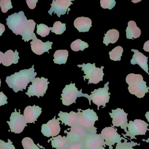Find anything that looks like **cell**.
Listing matches in <instances>:
<instances>
[{"label":"cell","instance_id":"obj_41","mask_svg":"<svg viewBox=\"0 0 149 149\" xmlns=\"http://www.w3.org/2000/svg\"><path fill=\"white\" fill-rule=\"evenodd\" d=\"M3 55H4V53H3V52H2L0 51V64H2V63Z\"/></svg>","mask_w":149,"mask_h":149},{"label":"cell","instance_id":"obj_22","mask_svg":"<svg viewBox=\"0 0 149 149\" xmlns=\"http://www.w3.org/2000/svg\"><path fill=\"white\" fill-rule=\"evenodd\" d=\"M18 54L19 53L17 50H15V52H14L12 50H8L4 53L2 64L4 66H10L12 64H17L18 59H20Z\"/></svg>","mask_w":149,"mask_h":149},{"label":"cell","instance_id":"obj_12","mask_svg":"<svg viewBox=\"0 0 149 149\" xmlns=\"http://www.w3.org/2000/svg\"><path fill=\"white\" fill-rule=\"evenodd\" d=\"M109 115L112 119L113 127H120L122 129H124L126 133L128 125V114L124 112L123 109L116 108L115 110L112 109V113H109Z\"/></svg>","mask_w":149,"mask_h":149},{"label":"cell","instance_id":"obj_40","mask_svg":"<svg viewBox=\"0 0 149 149\" xmlns=\"http://www.w3.org/2000/svg\"><path fill=\"white\" fill-rule=\"evenodd\" d=\"M5 26L2 24L0 23V36H2L3 32L5 31Z\"/></svg>","mask_w":149,"mask_h":149},{"label":"cell","instance_id":"obj_34","mask_svg":"<svg viewBox=\"0 0 149 149\" xmlns=\"http://www.w3.org/2000/svg\"><path fill=\"white\" fill-rule=\"evenodd\" d=\"M116 2L114 0H101V6L102 8L113 9L115 6Z\"/></svg>","mask_w":149,"mask_h":149},{"label":"cell","instance_id":"obj_21","mask_svg":"<svg viewBox=\"0 0 149 149\" xmlns=\"http://www.w3.org/2000/svg\"><path fill=\"white\" fill-rule=\"evenodd\" d=\"M92 21L90 18L81 17L74 20V25L79 32H88L92 26Z\"/></svg>","mask_w":149,"mask_h":149},{"label":"cell","instance_id":"obj_5","mask_svg":"<svg viewBox=\"0 0 149 149\" xmlns=\"http://www.w3.org/2000/svg\"><path fill=\"white\" fill-rule=\"evenodd\" d=\"M95 63L91 64L90 63L85 64L83 63L82 65H78L77 66L81 67V71H83L85 76H83L84 80L88 79V84H97L100 81H103V77L104 75L103 69L104 67L101 66L100 68L95 66Z\"/></svg>","mask_w":149,"mask_h":149},{"label":"cell","instance_id":"obj_23","mask_svg":"<svg viewBox=\"0 0 149 149\" xmlns=\"http://www.w3.org/2000/svg\"><path fill=\"white\" fill-rule=\"evenodd\" d=\"M126 36L128 39H134L138 38L141 35V30L136 25V23L134 21H130L128 23L127 28Z\"/></svg>","mask_w":149,"mask_h":149},{"label":"cell","instance_id":"obj_4","mask_svg":"<svg viewBox=\"0 0 149 149\" xmlns=\"http://www.w3.org/2000/svg\"><path fill=\"white\" fill-rule=\"evenodd\" d=\"M75 83L66 85L65 87L63 89L61 94L62 103L65 106H70L73 103H76V100L77 98L84 97L87 98L89 101V105H91V99L90 96L87 94L82 93V89L79 91L78 88L75 87Z\"/></svg>","mask_w":149,"mask_h":149},{"label":"cell","instance_id":"obj_20","mask_svg":"<svg viewBox=\"0 0 149 149\" xmlns=\"http://www.w3.org/2000/svg\"><path fill=\"white\" fill-rule=\"evenodd\" d=\"M58 116V119L66 126L72 127L77 125L78 115L76 112L71 111L68 113L60 111Z\"/></svg>","mask_w":149,"mask_h":149},{"label":"cell","instance_id":"obj_28","mask_svg":"<svg viewBox=\"0 0 149 149\" xmlns=\"http://www.w3.org/2000/svg\"><path fill=\"white\" fill-rule=\"evenodd\" d=\"M123 52V49L121 46H116L109 52L110 59L115 61H120Z\"/></svg>","mask_w":149,"mask_h":149},{"label":"cell","instance_id":"obj_2","mask_svg":"<svg viewBox=\"0 0 149 149\" xmlns=\"http://www.w3.org/2000/svg\"><path fill=\"white\" fill-rule=\"evenodd\" d=\"M33 65L29 69L21 70L19 72H15L14 74L6 78V82L9 87L12 88L15 92L19 91L23 92L25 90L28 84L31 82L36 76L37 73L35 72Z\"/></svg>","mask_w":149,"mask_h":149},{"label":"cell","instance_id":"obj_14","mask_svg":"<svg viewBox=\"0 0 149 149\" xmlns=\"http://www.w3.org/2000/svg\"><path fill=\"white\" fill-rule=\"evenodd\" d=\"M60 124L59 120L58 118L56 119L55 116L46 124H42L41 132L46 137H56L58 135L61 131Z\"/></svg>","mask_w":149,"mask_h":149},{"label":"cell","instance_id":"obj_27","mask_svg":"<svg viewBox=\"0 0 149 149\" xmlns=\"http://www.w3.org/2000/svg\"><path fill=\"white\" fill-rule=\"evenodd\" d=\"M88 46L89 45L87 43L81 41L80 39H76L73 41L70 45L72 50L75 52H78L79 50L83 51L85 49L88 48Z\"/></svg>","mask_w":149,"mask_h":149},{"label":"cell","instance_id":"obj_16","mask_svg":"<svg viewBox=\"0 0 149 149\" xmlns=\"http://www.w3.org/2000/svg\"><path fill=\"white\" fill-rule=\"evenodd\" d=\"M82 143L83 149H99L106 146L105 141L101 134L96 133L89 135Z\"/></svg>","mask_w":149,"mask_h":149},{"label":"cell","instance_id":"obj_3","mask_svg":"<svg viewBox=\"0 0 149 149\" xmlns=\"http://www.w3.org/2000/svg\"><path fill=\"white\" fill-rule=\"evenodd\" d=\"M126 81L129 85L128 89L130 93L139 99L143 98L149 92V87H147V83L141 74H129L126 77Z\"/></svg>","mask_w":149,"mask_h":149},{"label":"cell","instance_id":"obj_33","mask_svg":"<svg viewBox=\"0 0 149 149\" xmlns=\"http://www.w3.org/2000/svg\"><path fill=\"white\" fill-rule=\"evenodd\" d=\"M0 7L2 12L5 13L10 9L13 8L10 0H1Z\"/></svg>","mask_w":149,"mask_h":149},{"label":"cell","instance_id":"obj_6","mask_svg":"<svg viewBox=\"0 0 149 149\" xmlns=\"http://www.w3.org/2000/svg\"><path fill=\"white\" fill-rule=\"evenodd\" d=\"M78 120L77 125L87 129L97 130V128L94 127L95 122L99 120L97 114L93 109L90 108L81 110L78 109Z\"/></svg>","mask_w":149,"mask_h":149},{"label":"cell","instance_id":"obj_26","mask_svg":"<svg viewBox=\"0 0 149 149\" xmlns=\"http://www.w3.org/2000/svg\"><path fill=\"white\" fill-rule=\"evenodd\" d=\"M69 57V52L67 50H58L54 54V63L58 64H65Z\"/></svg>","mask_w":149,"mask_h":149},{"label":"cell","instance_id":"obj_31","mask_svg":"<svg viewBox=\"0 0 149 149\" xmlns=\"http://www.w3.org/2000/svg\"><path fill=\"white\" fill-rule=\"evenodd\" d=\"M131 142H128L127 140L125 139L124 142L122 143L121 141L120 142L116 144L115 149H134L133 148V147H135L136 145L140 146V143L138 144L137 143L134 142V141H130Z\"/></svg>","mask_w":149,"mask_h":149},{"label":"cell","instance_id":"obj_15","mask_svg":"<svg viewBox=\"0 0 149 149\" xmlns=\"http://www.w3.org/2000/svg\"><path fill=\"white\" fill-rule=\"evenodd\" d=\"M74 0H53L51 4V8L48 13L52 16L54 12V14H56L58 17H60L61 15H65L67 10L69 13V11L70 10L69 7L73 4L72 2Z\"/></svg>","mask_w":149,"mask_h":149},{"label":"cell","instance_id":"obj_9","mask_svg":"<svg viewBox=\"0 0 149 149\" xmlns=\"http://www.w3.org/2000/svg\"><path fill=\"white\" fill-rule=\"evenodd\" d=\"M109 82H107L105 84L103 88L95 89L94 91L91 92V94L89 95L91 100L97 106L98 110L100 109V106H102V108H104L106 106L107 103L109 102L111 94L109 92Z\"/></svg>","mask_w":149,"mask_h":149},{"label":"cell","instance_id":"obj_38","mask_svg":"<svg viewBox=\"0 0 149 149\" xmlns=\"http://www.w3.org/2000/svg\"><path fill=\"white\" fill-rule=\"evenodd\" d=\"M38 2V0H27L26 1L28 7L31 9H34L36 8Z\"/></svg>","mask_w":149,"mask_h":149},{"label":"cell","instance_id":"obj_36","mask_svg":"<svg viewBox=\"0 0 149 149\" xmlns=\"http://www.w3.org/2000/svg\"><path fill=\"white\" fill-rule=\"evenodd\" d=\"M65 149H83L82 143H68Z\"/></svg>","mask_w":149,"mask_h":149},{"label":"cell","instance_id":"obj_1","mask_svg":"<svg viewBox=\"0 0 149 149\" xmlns=\"http://www.w3.org/2000/svg\"><path fill=\"white\" fill-rule=\"evenodd\" d=\"M6 20L9 29L16 35L22 36L24 42H29L37 37L34 32L36 24L32 19L27 20L23 11L14 13Z\"/></svg>","mask_w":149,"mask_h":149},{"label":"cell","instance_id":"obj_32","mask_svg":"<svg viewBox=\"0 0 149 149\" xmlns=\"http://www.w3.org/2000/svg\"><path fill=\"white\" fill-rule=\"evenodd\" d=\"M22 145L24 149H40L30 137L24 138L22 141Z\"/></svg>","mask_w":149,"mask_h":149},{"label":"cell","instance_id":"obj_29","mask_svg":"<svg viewBox=\"0 0 149 149\" xmlns=\"http://www.w3.org/2000/svg\"><path fill=\"white\" fill-rule=\"evenodd\" d=\"M65 24V23H62L59 21L55 22L53 27L52 28V32L55 33L56 35H62L66 30Z\"/></svg>","mask_w":149,"mask_h":149},{"label":"cell","instance_id":"obj_13","mask_svg":"<svg viewBox=\"0 0 149 149\" xmlns=\"http://www.w3.org/2000/svg\"><path fill=\"white\" fill-rule=\"evenodd\" d=\"M101 135L105 142L106 146L112 147L115 143L121 141L122 140H125L123 137L117 132V129L113 127H107L102 130Z\"/></svg>","mask_w":149,"mask_h":149},{"label":"cell","instance_id":"obj_37","mask_svg":"<svg viewBox=\"0 0 149 149\" xmlns=\"http://www.w3.org/2000/svg\"><path fill=\"white\" fill-rule=\"evenodd\" d=\"M8 98L3 92H0V106L8 104Z\"/></svg>","mask_w":149,"mask_h":149},{"label":"cell","instance_id":"obj_24","mask_svg":"<svg viewBox=\"0 0 149 149\" xmlns=\"http://www.w3.org/2000/svg\"><path fill=\"white\" fill-rule=\"evenodd\" d=\"M51 141V145L53 148L56 149H65L68 143V141L66 136H62L58 135L56 137H53L49 140L48 142Z\"/></svg>","mask_w":149,"mask_h":149},{"label":"cell","instance_id":"obj_46","mask_svg":"<svg viewBox=\"0 0 149 149\" xmlns=\"http://www.w3.org/2000/svg\"></svg>","mask_w":149,"mask_h":149},{"label":"cell","instance_id":"obj_30","mask_svg":"<svg viewBox=\"0 0 149 149\" xmlns=\"http://www.w3.org/2000/svg\"><path fill=\"white\" fill-rule=\"evenodd\" d=\"M37 33L42 37H45L49 34L50 31L52 30V27H49L43 24H37Z\"/></svg>","mask_w":149,"mask_h":149},{"label":"cell","instance_id":"obj_35","mask_svg":"<svg viewBox=\"0 0 149 149\" xmlns=\"http://www.w3.org/2000/svg\"><path fill=\"white\" fill-rule=\"evenodd\" d=\"M0 149H16L15 146L12 144V142L8 139V142H5L2 140H0Z\"/></svg>","mask_w":149,"mask_h":149},{"label":"cell","instance_id":"obj_39","mask_svg":"<svg viewBox=\"0 0 149 149\" xmlns=\"http://www.w3.org/2000/svg\"><path fill=\"white\" fill-rule=\"evenodd\" d=\"M143 49L145 51L149 52V40L145 42L143 45Z\"/></svg>","mask_w":149,"mask_h":149},{"label":"cell","instance_id":"obj_45","mask_svg":"<svg viewBox=\"0 0 149 149\" xmlns=\"http://www.w3.org/2000/svg\"><path fill=\"white\" fill-rule=\"evenodd\" d=\"M1 79H0V87H1Z\"/></svg>","mask_w":149,"mask_h":149},{"label":"cell","instance_id":"obj_44","mask_svg":"<svg viewBox=\"0 0 149 149\" xmlns=\"http://www.w3.org/2000/svg\"><path fill=\"white\" fill-rule=\"evenodd\" d=\"M113 147H109V149H113ZM99 149H105V147H102V148H101Z\"/></svg>","mask_w":149,"mask_h":149},{"label":"cell","instance_id":"obj_18","mask_svg":"<svg viewBox=\"0 0 149 149\" xmlns=\"http://www.w3.org/2000/svg\"><path fill=\"white\" fill-rule=\"evenodd\" d=\"M42 113V108L34 105L33 106L26 107L24 111V116L27 123H34Z\"/></svg>","mask_w":149,"mask_h":149},{"label":"cell","instance_id":"obj_7","mask_svg":"<svg viewBox=\"0 0 149 149\" xmlns=\"http://www.w3.org/2000/svg\"><path fill=\"white\" fill-rule=\"evenodd\" d=\"M67 130L70 131L65 130V133L67 134L66 137L68 143H83L88 136L97 132V130L87 129L78 125Z\"/></svg>","mask_w":149,"mask_h":149},{"label":"cell","instance_id":"obj_42","mask_svg":"<svg viewBox=\"0 0 149 149\" xmlns=\"http://www.w3.org/2000/svg\"><path fill=\"white\" fill-rule=\"evenodd\" d=\"M145 117H146L147 120H148V121L149 122V111L147 112L145 114Z\"/></svg>","mask_w":149,"mask_h":149},{"label":"cell","instance_id":"obj_43","mask_svg":"<svg viewBox=\"0 0 149 149\" xmlns=\"http://www.w3.org/2000/svg\"><path fill=\"white\" fill-rule=\"evenodd\" d=\"M142 141H146L147 143H149V138L148 139V140H144V139H143V140H142Z\"/></svg>","mask_w":149,"mask_h":149},{"label":"cell","instance_id":"obj_25","mask_svg":"<svg viewBox=\"0 0 149 149\" xmlns=\"http://www.w3.org/2000/svg\"><path fill=\"white\" fill-rule=\"evenodd\" d=\"M119 32L117 30L115 29L109 30L106 34H104L105 36L103 37V43L108 46L109 44H114L118 41L119 38Z\"/></svg>","mask_w":149,"mask_h":149},{"label":"cell","instance_id":"obj_10","mask_svg":"<svg viewBox=\"0 0 149 149\" xmlns=\"http://www.w3.org/2000/svg\"><path fill=\"white\" fill-rule=\"evenodd\" d=\"M149 124L144 121L141 120H135L132 121H130L128 125V129L126 134H123L125 138H128L127 136H130V140L136 139V136L145 135L147 131H149L148 129Z\"/></svg>","mask_w":149,"mask_h":149},{"label":"cell","instance_id":"obj_8","mask_svg":"<svg viewBox=\"0 0 149 149\" xmlns=\"http://www.w3.org/2000/svg\"><path fill=\"white\" fill-rule=\"evenodd\" d=\"M48 78L44 77L35 78L32 81V85L28 87V92L25 93L29 97L36 96L38 98L43 97L46 93L49 82Z\"/></svg>","mask_w":149,"mask_h":149},{"label":"cell","instance_id":"obj_17","mask_svg":"<svg viewBox=\"0 0 149 149\" xmlns=\"http://www.w3.org/2000/svg\"><path fill=\"white\" fill-rule=\"evenodd\" d=\"M30 44L33 52L37 55H41L45 52L49 53V50L52 49V46L53 44V42L48 41L44 43L42 40L36 37L32 39V41L31 42Z\"/></svg>","mask_w":149,"mask_h":149},{"label":"cell","instance_id":"obj_11","mask_svg":"<svg viewBox=\"0 0 149 149\" xmlns=\"http://www.w3.org/2000/svg\"><path fill=\"white\" fill-rule=\"evenodd\" d=\"M10 120V121L7 122L12 133L20 134L27 126V123L23 115L21 114L20 111L19 112H17L16 109H15L14 113H11Z\"/></svg>","mask_w":149,"mask_h":149},{"label":"cell","instance_id":"obj_19","mask_svg":"<svg viewBox=\"0 0 149 149\" xmlns=\"http://www.w3.org/2000/svg\"><path fill=\"white\" fill-rule=\"evenodd\" d=\"M131 51L134 52L130 61L132 64L135 65L136 64L139 65L141 68H142L148 74V57H146L142 53L139 52L138 50L132 49Z\"/></svg>","mask_w":149,"mask_h":149}]
</instances>
